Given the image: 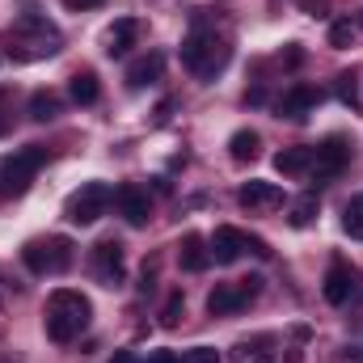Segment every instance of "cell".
<instances>
[{"instance_id":"6da1fadb","label":"cell","mask_w":363,"mask_h":363,"mask_svg":"<svg viewBox=\"0 0 363 363\" xmlns=\"http://www.w3.org/2000/svg\"><path fill=\"white\" fill-rule=\"evenodd\" d=\"M89 317H93L89 296H81L72 287H55L47 296V334H51V342H72L89 325Z\"/></svg>"},{"instance_id":"7a4b0ae2","label":"cell","mask_w":363,"mask_h":363,"mask_svg":"<svg viewBox=\"0 0 363 363\" xmlns=\"http://www.w3.org/2000/svg\"><path fill=\"white\" fill-rule=\"evenodd\" d=\"M228 55H233V51H228L211 30H194V34L182 43V64H186L199 81H216V72H224Z\"/></svg>"},{"instance_id":"3957f363","label":"cell","mask_w":363,"mask_h":363,"mask_svg":"<svg viewBox=\"0 0 363 363\" xmlns=\"http://www.w3.org/2000/svg\"><path fill=\"white\" fill-rule=\"evenodd\" d=\"M43 161H47V148H43V144H26V148H17L13 157H4V161H0V199H4V194H26L30 182H34V174L43 169Z\"/></svg>"},{"instance_id":"277c9868","label":"cell","mask_w":363,"mask_h":363,"mask_svg":"<svg viewBox=\"0 0 363 363\" xmlns=\"http://www.w3.org/2000/svg\"><path fill=\"white\" fill-rule=\"evenodd\" d=\"M72 250H77V245H72L68 237H47V241H30V245L21 250V262L34 274H64L77 262Z\"/></svg>"},{"instance_id":"5b68a950","label":"cell","mask_w":363,"mask_h":363,"mask_svg":"<svg viewBox=\"0 0 363 363\" xmlns=\"http://www.w3.org/2000/svg\"><path fill=\"white\" fill-rule=\"evenodd\" d=\"M114 203V186L110 182H85L77 194H68V203H64V216L72 220V224H97L101 216H106V207Z\"/></svg>"},{"instance_id":"8992f818","label":"cell","mask_w":363,"mask_h":363,"mask_svg":"<svg viewBox=\"0 0 363 363\" xmlns=\"http://www.w3.org/2000/svg\"><path fill=\"white\" fill-rule=\"evenodd\" d=\"M89 271H93V279H97L101 287H123V279H127L123 241H114V237L97 241V245L89 250Z\"/></svg>"},{"instance_id":"52a82bcc","label":"cell","mask_w":363,"mask_h":363,"mask_svg":"<svg viewBox=\"0 0 363 363\" xmlns=\"http://www.w3.org/2000/svg\"><path fill=\"white\" fill-rule=\"evenodd\" d=\"M351 165V144H347V135H330L325 144H317L313 148V182H334L342 169Z\"/></svg>"},{"instance_id":"ba28073f","label":"cell","mask_w":363,"mask_h":363,"mask_svg":"<svg viewBox=\"0 0 363 363\" xmlns=\"http://www.w3.org/2000/svg\"><path fill=\"white\" fill-rule=\"evenodd\" d=\"M114 203H118V216H123L131 228H144V224L152 220V199H148V190H140L135 182L118 186V190H114Z\"/></svg>"},{"instance_id":"9c48e42d","label":"cell","mask_w":363,"mask_h":363,"mask_svg":"<svg viewBox=\"0 0 363 363\" xmlns=\"http://www.w3.org/2000/svg\"><path fill=\"white\" fill-rule=\"evenodd\" d=\"M321 97H325V93L317 89V85H291V89L279 97V106H274V110H279V118L304 123V118H308V114L321 106Z\"/></svg>"},{"instance_id":"30bf717a","label":"cell","mask_w":363,"mask_h":363,"mask_svg":"<svg viewBox=\"0 0 363 363\" xmlns=\"http://www.w3.org/2000/svg\"><path fill=\"white\" fill-rule=\"evenodd\" d=\"M237 203L245 211H267V207H279L283 203V190L274 182H262V178H250L241 190H237Z\"/></svg>"},{"instance_id":"8fae6325","label":"cell","mask_w":363,"mask_h":363,"mask_svg":"<svg viewBox=\"0 0 363 363\" xmlns=\"http://www.w3.org/2000/svg\"><path fill=\"white\" fill-rule=\"evenodd\" d=\"M207 245H211V262H220V267H233V262L245 254V233L224 224V228H216V233H211V241H207Z\"/></svg>"},{"instance_id":"7c38bea8","label":"cell","mask_w":363,"mask_h":363,"mask_svg":"<svg viewBox=\"0 0 363 363\" xmlns=\"http://www.w3.org/2000/svg\"><path fill=\"white\" fill-rule=\"evenodd\" d=\"M250 300H254V296H250L245 287L216 283V287H211V296H207V313H211V317H228V313H241Z\"/></svg>"},{"instance_id":"4fadbf2b","label":"cell","mask_w":363,"mask_h":363,"mask_svg":"<svg viewBox=\"0 0 363 363\" xmlns=\"http://www.w3.org/2000/svg\"><path fill=\"white\" fill-rule=\"evenodd\" d=\"M178 262H182V271H190V274L207 271V267H211V245H207L199 233H186L182 245H178Z\"/></svg>"},{"instance_id":"5bb4252c","label":"cell","mask_w":363,"mask_h":363,"mask_svg":"<svg viewBox=\"0 0 363 363\" xmlns=\"http://www.w3.org/2000/svg\"><path fill=\"white\" fill-rule=\"evenodd\" d=\"M321 291H325V300H330L334 308H338V304H347V300H351V291H355V271H351L347 262H334V267L325 271V287H321Z\"/></svg>"},{"instance_id":"9a60e30c","label":"cell","mask_w":363,"mask_h":363,"mask_svg":"<svg viewBox=\"0 0 363 363\" xmlns=\"http://www.w3.org/2000/svg\"><path fill=\"white\" fill-rule=\"evenodd\" d=\"M161 72H165V55H161V51H148V55H140V60L127 68V89H144V85L161 81Z\"/></svg>"},{"instance_id":"2e32d148","label":"cell","mask_w":363,"mask_h":363,"mask_svg":"<svg viewBox=\"0 0 363 363\" xmlns=\"http://www.w3.org/2000/svg\"><path fill=\"white\" fill-rule=\"evenodd\" d=\"M135 34H140V21L135 17H118L110 26V38H106V55L110 60H123L131 47H135Z\"/></svg>"},{"instance_id":"e0dca14e","label":"cell","mask_w":363,"mask_h":363,"mask_svg":"<svg viewBox=\"0 0 363 363\" xmlns=\"http://www.w3.org/2000/svg\"><path fill=\"white\" fill-rule=\"evenodd\" d=\"M274 169H279L283 178L308 174V169H313V148H283V152L274 157Z\"/></svg>"},{"instance_id":"ac0fdd59","label":"cell","mask_w":363,"mask_h":363,"mask_svg":"<svg viewBox=\"0 0 363 363\" xmlns=\"http://www.w3.org/2000/svg\"><path fill=\"white\" fill-rule=\"evenodd\" d=\"M60 110H64V106H60V97H55L51 89L30 93V106H26V114H30L34 123H55V118H60Z\"/></svg>"},{"instance_id":"d6986e66","label":"cell","mask_w":363,"mask_h":363,"mask_svg":"<svg viewBox=\"0 0 363 363\" xmlns=\"http://www.w3.org/2000/svg\"><path fill=\"white\" fill-rule=\"evenodd\" d=\"M228 152H233V161H258V152H262V135L258 131H233V140H228Z\"/></svg>"},{"instance_id":"ffe728a7","label":"cell","mask_w":363,"mask_h":363,"mask_svg":"<svg viewBox=\"0 0 363 363\" xmlns=\"http://www.w3.org/2000/svg\"><path fill=\"white\" fill-rule=\"evenodd\" d=\"M68 93H72V101H77V106H93V101L101 97V85H97V77H93V72H77V77L68 81Z\"/></svg>"},{"instance_id":"44dd1931","label":"cell","mask_w":363,"mask_h":363,"mask_svg":"<svg viewBox=\"0 0 363 363\" xmlns=\"http://www.w3.org/2000/svg\"><path fill=\"white\" fill-rule=\"evenodd\" d=\"M334 93H338L342 106H351L355 114H363V93H359V77H355V72H342L338 85H334Z\"/></svg>"},{"instance_id":"7402d4cb","label":"cell","mask_w":363,"mask_h":363,"mask_svg":"<svg viewBox=\"0 0 363 363\" xmlns=\"http://www.w3.org/2000/svg\"><path fill=\"white\" fill-rule=\"evenodd\" d=\"M317 211H321V203H317V194H304V199H296L291 203V228H308L313 220H317Z\"/></svg>"},{"instance_id":"603a6c76","label":"cell","mask_w":363,"mask_h":363,"mask_svg":"<svg viewBox=\"0 0 363 363\" xmlns=\"http://www.w3.org/2000/svg\"><path fill=\"white\" fill-rule=\"evenodd\" d=\"M182 304H186V296H182V291H174V296L165 300V308H161V325H165V330H174V325L182 321Z\"/></svg>"},{"instance_id":"cb8c5ba5","label":"cell","mask_w":363,"mask_h":363,"mask_svg":"<svg viewBox=\"0 0 363 363\" xmlns=\"http://www.w3.org/2000/svg\"><path fill=\"white\" fill-rule=\"evenodd\" d=\"M342 233L351 237V241H363V211L355 203H347V216H342Z\"/></svg>"},{"instance_id":"d4e9b609","label":"cell","mask_w":363,"mask_h":363,"mask_svg":"<svg viewBox=\"0 0 363 363\" xmlns=\"http://www.w3.org/2000/svg\"><path fill=\"white\" fill-rule=\"evenodd\" d=\"M351 38H355V26H351V21H334V26H330V47L342 51V47H351Z\"/></svg>"},{"instance_id":"484cf974","label":"cell","mask_w":363,"mask_h":363,"mask_svg":"<svg viewBox=\"0 0 363 363\" xmlns=\"http://www.w3.org/2000/svg\"><path fill=\"white\" fill-rule=\"evenodd\" d=\"M178 363H220L216 347H194V351H182Z\"/></svg>"},{"instance_id":"4316f807","label":"cell","mask_w":363,"mask_h":363,"mask_svg":"<svg viewBox=\"0 0 363 363\" xmlns=\"http://www.w3.org/2000/svg\"><path fill=\"white\" fill-rule=\"evenodd\" d=\"M245 250H250V254H258V258H271V245H267L262 237H245Z\"/></svg>"},{"instance_id":"83f0119b","label":"cell","mask_w":363,"mask_h":363,"mask_svg":"<svg viewBox=\"0 0 363 363\" xmlns=\"http://www.w3.org/2000/svg\"><path fill=\"white\" fill-rule=\"evenodd\" d=\"M97 4H106V0H64V9H68V13H81V9H97Z\"/></svg>"},{"instance_id":"f1b7e54d","label":"cell","mask_w":363,"mask_h":363,"mask_svg":"<svg viewBox=\"0 0 363 363\" xmlns=\"http://www.w3.org/2000/svg\"><path fill=\"white\" fill-rule=\"evenodd\" d=\"M152 283H157V271L144 267V274H140V291H152Z\"/></svg>"},{"instance_id":"f546056e","label":"cell","mask_w":363,"mask_h":363,"mask_svg":"<svg viewBox=\"0 0 363 363\" xmlns=\"http://www.w3.org/2000/svg\"><path fill=\"white\" fill-rule=\"evenodd\" d=\"M148 363H178V355H174V351H152Z\"/></svg>"},{"instance_id":"4dcf8cb0","label":"cell","mask_w":363,"mask_h":363,"mask_svg":"<svg viewBox=\"0 0 363 363\" xmlns=\"http://www.w3.org/2000/svg\"><path fill=\"white\" fill-rule=\"evenodd\" d=\"M169 110H174V101H161V106H157V123H165V118H169Z\"/></svg>"},{"instance_id":"1f68e13d","label":"cell","mask_w":363,"mask_h":363,"mask_svg":"<svg viewBox=\"0 0 363 363\" xmlns=\"http://www.w3.org/2000/svg\"><path fill=\"white\" fill-rule=\"evenodd\" d=\"M110 363H135V355H131V351H118V355H114Z\"/></svg>"},{"instance_id":"d6a6232c","label":"cell","mask_w":363,"mask_h":363,"mask_svg":"<svg viewBox=\"0 0 363 363\" xmlns=\"http://www.w3.org/2000/svg\"><path fill=\"white\" fill-rule=\"evenodd\" d=\"M4 131H9V118H4V110H0V135H4Z\"/></svg>"},{"instance_id":"836d02e7","label":"cell","mask_w":363,"mask_h":363,"mask_svg":"<svg viewBox=\"0 0 363 363\" xmlns=\"http://www.w3.org/2000/svg\"><path fill=\"white\" fill-rule=\"evenodd\" d=\"M351 203H355V207H359V211H363V194H355V199H351Z\"/></svg>"},{"instance_id":"e575fe53","label":"cell","mask_w":363,"mask_h":363,"mask_svg":"<svg viewBox=\"0 0 363 363\" xmlns=\"http://www.w3.org/2000/svg\"><path fill=\"white\" fill-rule=\"evenodd\" d=\"M359 30H363V13H359Z\"/></svg>"}]
</instances>
